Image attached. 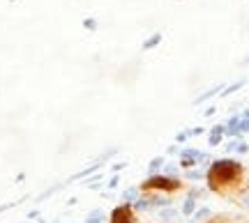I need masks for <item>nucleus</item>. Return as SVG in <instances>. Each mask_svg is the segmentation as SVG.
Here are the masks:
<instances>
[{"label":"nucleus","instance_id":"1","mask_svg":"<svg viewBox=\"0 0 249 223\" xmlns=\"http://www.w3.org/2000/svg\"><path fill=\"white\" fill-rule=\"evenodd\" d=\"M245 170L238 161L231 159H222L214 161L210 173H208V182H210V189H214L217 193H226L229 189H238Z\"/></svg>","mask_w":249,"mask_h":223},{"label":"nucleus","instance_id":"2","mask_svg":"<svg viewBox=\"0 0 249 223\" xmlns=\"http://www.w3.org/2000/svg\"><path fill=\"white\" fill-rule=\"evenodd\" d=\"M143 189L148 191V189H166V191H176V189H180V182L178 179H169V177H150L145 184H143Z\"/></svg>","mask_w":249,"mask_h":223},{"label":"nucleus","instance_id":"3","mask_svg":"<svg viewBox=\"0 0 249 223\" xmlns=\"http://www.w3.org/2000/svg\"><path fill=\"white\" fill-rule=\"evenodd\" d=\"M111 223H134V212L129 207H118L116 212L111 214Z\"/></svg>","mask_w":249,"mask_h":223},{"label":"nucleus","instance_id":"4","mask_svg":"<svg viewBox=\"0 0 249 223\" xmlns=\"http://www.w3.org/2000/svg\"><path fill=\"white\" fill-rule=\"evenodd\" d=\"M160 39H161L160 35H155V37H152V39H148V42H145V48H152V46L157 44V42H160Z\"/></svg>","mask_w":249,"mask_h":223}]
</instances>
